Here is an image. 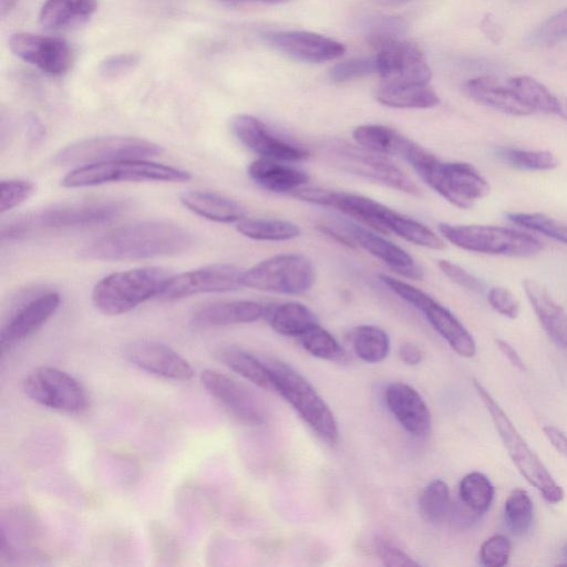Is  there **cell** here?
<instances>
[{"mask_svg":"<svg viewBox=\"0 0 567 567\" xmlns=\"http://www.w3.org/2000/svg\"><path fill=\"white\" fill-rule=\"evenodd\" d=\"M352 137L358 145L368 151L400 156L411 141L395 130L379 124L360 125L353 130Z\"/></svg>","mask_w":567,"mask_h":567,"instance_id":"e575fe53","label":"cell"},{"mask_svg":"<svg viewBox=\"0 0 567 567\" xmlns=\"http://www.w3.org/2000/svg\"><path fill=\"white\" fill-rule=\"evenodd\" d=\"M458 496L464 506L481 516L492 505L494 486L486 475L480 472H471L461 480Z\"/></svg>","mask_w":567,"mask_h":567,"instance_id":"74e56055","label":"cell"},{"mask_svg":"<svg viewBox=\"0 0 567 567\" xmlns=\"http://www.w3.org/2000/svg\"><path fill=\"white\" fill-rule=\"evenodd\" d=\"M498 156L511 166L523 171H550L558 165L557 157L549 151L503 148Z\"/></svg>","mask_w":567,"mask_h":567,"instance_id":"b9f144b4","label":"cell"},{"mask_svg":"<svg viewBox=\"0 0 567 567\" xmlns=\"http://www.w3.org/2000/svg\"><path fill=\"white\" fill-rule=\"evenodd\" d=\"M299 341L302 348L316 358L329 361H341L344 358V352L337 339L319 323L301 334Z\"/></svg>","mask_w":567,"mask_h":567,"instance_id":"60d3db41","label":"cell"},{"mask_svg":"<svg viewBox=\"0 0 567 567\" xmlns=\"http://www.w3.org/2000/svg\"><path fill=\"white\" fill-rule=\"evenodd\" d=\"M230 126L237 140L260 157L293 163L309 156L306 148L279 137L252 115L238 114L233 117Z\"/></svg>","mask_w":567,"mask_h":567,"instance_id":"ffe728a7","label":"cell"},{"mask_svg":"<svg viewBox=\"0 0 567 567\" xmlns=\"http://www.w3.org/2000/svg\"><path fill=\"white\" fill-rule=\"evenodd\" d=\"M22 388L33 402L51 410L81 413L89 405L83 385L68 372L53 367H39L24 378Z\"/></svg>","mask_w":567,"mask_h":567,"instance_id":"4fadbf2b","label":"cell"},{"mask_svg":"<svg viewBox=\"0 0 567 567\" xmlns=\"http://www.w3.org/2000/svg\"><path fill=\"white\" fill-rule=\"evenodd\" d=\"M236 228L243 236L261 241H286L301 233L295 223L280 218H244Z\"/></svg>","mask_w":567,"mask_h":567,"instance_id":"d590c367","label":"cell"},{"mask_svg":"<svg viewBox=\"0 0 567 567\" xmlns=\"http://www.w3.org/2000/svg\"><path fill=\"white\" fill-rule=\"evenodd\" d=\"M507 84L530 114H555L567 118L566 104L561 103L556 95L537 80L520 75L509 79Z\"/></svg>","mask_w":567,"mask_h":567,"instance_id":"1f68e13d","label":"cell"},{"mask_svg":"<svg viewBox=\"0 0 567 567\" xmlns=\"http://www.w3.org/2000/svg\"><path fill=\"white\" fill-rule=\"evenodd\" d=\"M9 47L18 58L53 76L65 74L73 63L70 45L59 38L17 32L10 37Z\"/></svg>","mask_w":567,"mask_h":567,"instance_id":"d6986e66","label":"cell"},{"mask_svg":"<svg viewBox=\"0 0 567 567\" xmlns=\"http://www.w3.org/2000/svg\"><path fill=\"white\" fill-rule=\"evenodd\" d=\"M187 171L142 158L118 159L78 166L61 181L68 188H79L117 182H171L190 179Z\"/></svg>","mask_w":567,"mask_h":567,"instance_id":"ba28073f","label":"cell"},{"mask_svg":"<svg viewBox=\"0 0 567 567\" xmlns=\"http://www.w3.org/2000/svg\"><path fill=\"white\" fill-rule=\"evenodd\" d=\"M128 208L124 199L103 198L55 204L20 215L2 227V238L20 240L43 234L87 228L116 219Z\"/></svg>","mask_w":567,"mask_h":567,"instance_id":"3957f363","label":"cell"},{"mask_svg":"<svg viewBox=\"0 0 567 567\" xmlns=\"http://www.w3.org/2000/svg\"><path fill=\"white\" fill-rule=\"evenodd\" d=\"M192 234L164 220H145L113 229L86 245L82 254L97 260H135L171 256L190 248Z\"/></svg>","mask_w":567,"mask_h":567,"instance_id":"7a4b0ae2","label":"cell"},{"mask_svg":"<svg viewBox=\"0 0 567 567\" xmlns=\"http://www.w3.org/2000/svg\"><path fill=\"white\" fill-rule=\"evenodd\" d=\"M543 432L553 447L560 455L567 458V435L561 430L553 425L544 426Z\"/></svg>","mask_w":567,"mask_h":567,"instance_id":"db71d44e","label":"cell"},{"mask_svg":"<svg viewBox=\"0 0 567 567\" xmlns=\"http://www.w3.org/2000/svg\"><path fill=\"white\" fill-rule=\"evenodd\" d=\"M266 317L274 331L286 337L299 338L309 328L318 323L313 312L297 301L282 302L267 309Z\"/></svg>","mask_w":567,"mask_h":567,"instance_id":"836d02e7","label":"cell"},{"mask_svg":"<svg viewBox=\"0 0 567 567\" xmlns=\"http://www.w3.org/2000/svg\"><path fill=\"white\" fill-rule=\"evenodd\" d=\"M267 309L251 300L216 301L198 307L190 321L199 328L250 323L266 317Z\"/></svg>","mask_w":567,"mask_h":567,"instance_id":"d4e9b609","label":"cell"},{"mask_svg":"<svg viewBox=\"0 0 567 567\" xmlns=\"http://www.w3.org/2000/svg\"><path fill=\"white\" fill-rule=\"evenodd\" d=\"M523 288L538 321L551 341L567 348V312L557 303L546 286L535 279H525Z\"/></svg>","mask_w":567,"mask_h":567,"instance_id":"484cf974","label":"cell"},{"mask_svg":"<svg viewBox=\"0 0 567 567\" xmlns=\"http://www.w3.org/2000/svg\"><path fill=\"white\" fill-rule=\"evenodd\" d=\"M565 556L567 557V547H566V549H565Z\"/></svg>","mask_w":567,"mask_h":567,"instance_id":"91938a15","label":"cell"},{"mask_svg":"<svg viewBox=\"0 0 567 567\" xmlns=\"http://www.w3.org/2000/svg\"><path fill=\"white\" fill-rule=\"evenodd\" d=\"M206 392L230 415L248 426H260L266 422V411L259 399L227 374L206 369L200 373Z\"/></svg>","mask_w":567,"mask_h":567,"instance_id":"2e32d148","label":"cell"},{"mask_svg":"<svg viewBox=\"0 0 567 567\" xmlns=\"http://www.w3.org/2000/svg\"><path fill=\"white\" fill-rule=\"evenodd\" d=\"M216 358L229 370L265 390L275 391V381L266 360L234 346L217 350Z\"/></svg>","mask_w":567,"mask_h":567,"instance_id":"4dcf8cb0","label":"cell"},{"mask_svg":"<svg viewBox=\"0 0 567 567\" xmlns=\"http://www.w3.org/2000/svg\"><path fill=\"white\" fill-rule=\"evenodd\" d=\"M140 61L135 53H118L104 59L100 64V73L105 78H114L132 70Z\"/></svg>","mask_w":567,"mask_h":567,"instance_id":"816d5d0a","label":"cell"},{"mask_svg":"<svg viewBox=\"0 0 567 567\" xmlns=\"http://www.w3.org/2000/svg\"><path fill=\"white\" fill-rule=\"evenodd\" d=\"M34 192L30 181L20 178L3 179L0 183V212L4 214L21 205Z\"/></svg>","mask_w":567,"mask_h":567,"instance_id":"f6af8a7d","label":"cell"},{"mask_svg":"<svg viewBox=\"0 0 567 567\" xmlns=\"http://www.w3.org/2000/svg\"><path fill=\"white\" fill-rule=\"evenodd\" d=\"M452 502L447 484L442 480L431 481L419 498L420 513L425 520L440 524L450 517Z\"/></svg>","mask_w":567,"mask_h":567,"instance_id":"f35d334b","label":"cell"},{"mask_svg":"<svg viewBox=\"0 0 567 567\" xmlns=\"http://www.w3.org/2000/svg\"><path fill=\"white\" fill-rule=\"evenodd\" d=\"M377 72L374 59L361 58L343 61L330 70V78L333 82L342 83L353 79L370 75Z\"/></svg>","mask_w":567,"mask_h":567,"instance_id":"7dc6e473","label":"cell"},{"mask_svg":"<svg viewBox=\"0 0 567 567\" xmlns=\"http://www.w3.org/2000/svg\"><path fill=\"white\" fill-rule=\"evenodd\" d=\"M250 179L271 193H293L309 181V175L288 162L260 157L248 167Z\"/></svg>","mask_w":567,"mask_h":567,"instance_id":"4316f807","label":"cell"},{"mask_svg":"<svg viewBox=\"0 0 567 567\" xmlns=\"http://www.w3.org/2000/svg\"><path fill=\"white\" fill-rule=\"evenodd\" d=\"M343 234L352 245L360 247L375 258L383 261L399 275L410 279H422L423 272L414 259L400 246L393 244L381 235L364 228L350 220H339L331 225Z\"/></svg>","mask_w":567,"mask_h":567,"instance_id":"44dd1931","label":"cell"},{"mask_svg":"<svg viewBox=\"0 0 567 567\" xmlns=\"http://www.w3.org/2000/svg\"><path fill=\"white\" fill-rule=\"evenodd\" d=\"M179 200L192 213L216 223H238L246 215L239 203L214 192L185 190Z\"/></svg>","mask_w":567,"mask_h":567,"instance_id":"f1b7e54d","label":"cell"},{"mask_svg":"<svg viewBox=\"0 0 567 567\" xmlns=\"http://www.w3.org/2000/svg\"><path fill=\"white\" fill-rule=\"evenodd\" d=\"M223 2H261V3H280L289 0H219Z\"/></svg>","mask_w":567,"mask_h":567,"instance_id":"680465c9","label":"cell"},{"mask_svg":"<svg viewBox=\"0 0 567 567\" xmlns=\"http://www.w3.org/2000/svg\"><path fill=\"white\" fill-rule=\"evenodd\" d=\"M504 517L514 535L523 536L528 533L534 520V505L526 491L515 488L511 492L504 504Z\"/></svg>","mask_w":567,"mask_h":567,"instance_id":"ab89813d","label":"cell"},{"mask_svg":"<svg viewBox=\"0 0 567 567\" xmlns=\"http://www.w3.org/2000/svg\"><path fill=\"white\" fill-rule=\"evenodd\" d=\"M470 97L480 104L509 115H529L528 109L519 101L511 86L489 76L468 80L464 85Z\"/></svg>","mask_w":567,"mask_h":567,"instance_id":"83f0119b","label":"cell"},{"mask_svg":"<svg viewBox=\"0 0 567 567\" xmlns=\"http://www.w3.org/2000/svg\"><path fill=\"white\" fill-rule=\"evenodd\" d=\"M316 280L312 262L300 254L269 257L244 271L243 286L267 292L299 295Z\"/></svg>","mask_w":567,"mask_h":567,"instance_id":"30bf717a","label":"cell"},{"mask_svg":"<svg viewBox=\"0 0 567 567\" xmlns=\"http://www.w3.org/2000/svg\"><path fill=\"white\" fill-rule=\"evenodd\" d=\"M96 0H47L39 13L40 24L51 31L87 21L96 10Z\"/></svg>","mask_w":567,"mask_h":567,"instance_id":"f546056e","label":"cell"},{"mask_svg":"<svg viewBox=\"0 0 567 567\" xmlns=\"http://www.w3.org/2000/svg\"><path fill=\"white\" fill-rule=\"evenodd\" d=\"M60 303V295L48 291L38 293L19 306L1 329V354L39 330L55 313Z\"/></svg>","mask_w":567,"mask_h":567,"instance_id":"7402d4cb","label":"cell"},{"mask_svg":"<svg viewBox=\"0 0 567 567\" xmlns=\"http://www.w3.org/2000/svg\"><path fill=\"white\" fill-rule=\"evenodd\" d=\"M565 38H567V8L544 21L530 35V40L536 43H551Z\"/></svg>","mask_w":567,"mask_h":567,"instance_id":"c3c4849f","label":"cell"},{"mask_svg":"<svg viewBox=\"0 0 567 567\" xmlns=\"http://www.w3.org/2000/svg\"><path fill=\"white\" fill-rule=\"evenodd\" d=\"M377 553L385 566L405 567L419 565L405 551L385 542L378 544Z\"/></svg>","mask_w":567,"mask_h":567,"instance_id":"f5cc1de1","label":"cell"},{"mask_svg":"<svg viewBox=\"0 0 567 567\" xmlns=\"http://www.w3.org/2000/svg\"><path fill=\"white\" fill-rule=\"evenodd\" d=\"M264 40L284 54L311 63L336 60L346 51L342 43L308 31L269 32Z\"/></svg>","mask_w":567,"mask_h":567,"instance_id":"603a6c76","label":"cell"},{"mask_svg":"<svg viewBox=\"0 0 567 567\" xmlns=\"http://www.w3.org/2000/svg\"><path fill=\"white\" fill-rule=\"evenodd\" d=\"M437 266L456 285L475 292H483L485 290L484 282L461 266L445 259L439 260Z\"/></svg>","mask_w":567,"mask_h":567,"instance_id":"681fc988","label":"cell"},{"mask_svg":"<svg viewBox=\"0 0 567 567\" xmlns=\"http://www.w3.org/2000/svg\"><path fill=\"white\" fill-rule=\"evenodd\" d=\"M473 384L519 473L542 494L546 502L550 504L561 502L564 489L554 480L540 458L528 446L501 405L477 380H473Z\"/></svg>","mask_w":567,"mask_h":567,"instance_id":"5b68a950","label":"cell"},{"mask_svg":"<svg viewBox=\"0 0 567 567\" xmlns=\"http://www.w3.org/2000/svg\"><path fill=\"white\" fill-rule=\"evenodd\" d=\"M244 270L231 264H212L172 275L157 295L161 301H174L198 293L228 292L243 287Z\"/></svg>","mask_w":567,"mask_h":567,"instance_id":"5bb4252c","label":"cell"},{"mask_svg":"<svg viewBox=\"0 0 567 567\" xmlns=\"http://www.w3.org/2000/svg\"><path fill=\"white\" fill-rule=\"evenodd\" d=\"M332 153L338 158L341 167L352 174L386 185L402 193L413 196L421 195V190L412 179L381 154L344 143L333 145Z\"/></svg>","mask_w":567,"mask_h":567,"instance_id":"9a60e30c","label":"cell"},{"mask_svg":"<svg viewBox=\"0 0 567 567\" xmlns=\"http://www.w3.org/2000/svg\"><path fill=\"white\" fill-rule=\"evenodd\" d=\"M512 554V543L504 535H494L481 546L480 560L488 567H502L508 563Z\"/></svg>","mask_w":567,"mask_h":567,"instance_id":"bcb514c9","label":"cell"},{"mask_svg":"<svg viewBox=\"0 0 567 567\" xmlns=\"http://www.w3.org/2000/svg\"><path fill=\"white\" fill-rule=\"evenodd\" d=\"M402 157L426 185L458 208H470L489 194L488 182L470 163L442 162L413 141Z\"/></svg>","mask_w":567,"mask_h":567,"instance_id":"277c9868","label":"cell"},{"mask_svg":"<svg viewBox=\"0 0 567 567\" xmlns=\"http://www.w3.org/2000/svg\"><path fill=\"white\" fill-rule=\"evenodd\" d=\"M399 358L408 365H416L422 361V351L412 342H403L399 347Z\"/></svg>","mask_w":567,"mask_h":567,"instance_id":"11a10c76","label":"cell"},{"mask_svg":"<svg viewBox=\"0 0 567 567\" xmlns=\"http://www.w3.org/2000/svg\"><path fill=\"white\" fill-rule=\"evenodd\" d=\"M171 276L161 267H142L113 272L94 286L92 302L106 316L126 313L146 300L156 298Z\"/></svg>","mask_w":567,"mask_h":567,"instance_id":"8992f818","label":"cell"},{"mask_svg":"<svg viewBox=\"0 0 567 567\" xmlns=\"http://www.w3.org/2000/svg\"><path fill=\"white\" fill-rule=\"evenodd\" d=\"M349 339L354 353L367 363L383 361L390 351L388 333L377 326H358L350 332Z\"/></svg>","mask_w":567,"mask_h":567,"instance_id":"8d00e7d4","label":"cell"},{"mask_svg":"<svg viewBox=\"0 0 567 567\" xmlns=\"http://www.w3.org/2000/svg\"><path fill=\"white\" fill-rule=\"evenodd\" d=\"M377 100L396 109H430L440 102L437 94L427 84L382 83Z\"/></svg>","mask_w":567,"mask_h":567,"instance_id":"d6a6232c","label":"cell"},{"mask_svg":"<svg viewBox=\"0 0 567 567\" xmlns=\"http://www.w3.org/2000/svg\"><path fill=\"white\" fill-rule=\"evenodd\" d=\"M388 409L400 425L414 436L425 435L431 427V413L421 394L411 385L394 382L386 386Z\"/></svg>","mask_w":567,"mask_h":567,"instance_id":"cb8c5ba5","label":"cell"},{"mask_svg":"<svg viewBox=\"0 0 567 567\" xmlns=\"http://www.w3.org/2000/svg\"><path fill=\"white\" fill-rule=\"evenodd\" d=\"M161 152L158 144L144 138L99 136L65 146L55 154L54 161L61 165L83 166L118 159H144Z\"/></svg>","mask_w":567,"mask_h":567,"instance_id":"7c38bea8","label":"cell"},{"mask_svg":"<svg viewBox=\"0 0 567 567\" xmlns=\"http://www.w3.org/2000/svg\"><path fill=\"white\" fill-rule=\"evenodd\" d=\"M379 278L392 292L422 312L458 355L472 358L475 354L476 344L472 334L447 308L405 281L385 274L379 275Z\"/></svg>","mask_w":567,"mask_h":567,"instance_id":"8fae6325","label":"cell"},{"mask_svg":"<svg viewBox=\"0 0 567 567\" xmlns=\"http://www.w3.org/2000/svg\"><path fill=\"white\" fill-rule=\"evenodd\" d=\"M274 381L275 391L280 394L307 425L328 444H337L339 429L329 405L311 383L290 365L266 359Z\"/></svg>","mask_w":567,"mask_h":567,"instance_id":"52a82bcc","label":"cell"},{"mask_svg":"<svg viewBox=\"0 0 567 567\" xmlns=\"http://www.w3.org/2000/svg\"><path fill=\"white\" fill-rule=\"evenodd\" d=\"M18 0H0L1 16L4 17L16 6Z\"/></svg>","mask_w":567,"mask_h":567,"instance_id":"6f0895ef","label":"cell"},{"mask_svg":"<svg viewBox=\"0 0 567 567\" xmlns=\"http://www.w3.org/2000/svg\"><path fill=\"white\" fill-rule=\"evenodd\" d=\"M377 72L383 83L427 84L431 69L423 53L412 43L401 39L389 41L377 48Z\"/></svg>","mask_w":567,"mask_h":567,"instance_id":"e0dca14e","label":"cell"},{"mask_svg":"<svg viewBox=\"0 0 567 567\" xmlns=\"http://www.w3.org/2000/svg\"><path fill=\"white\" fill-rule=\"evenodd\" d=\"M507 218L525 228L567 244V225L540 213H511Z\"/></svg>","mask_w":567,"mask_h":567,"instance_id":"ee69618b","label":"cell"},{"mask_svg":"<svg viewBox=\"0 0 567 567\" xmlns=\"http://www.w3.org/2000/svg\"><path fill=\"white\" fill-rule=\"evenodd\" d=\"M292 196L310 204L334 208L381 234L393 233L429 249L445 248L444 240L426 225L372 198L319 187H301Z\"/></svg>","mask_w":567,"mask_h":567,"instance_id":"6da1fadb","label":"cell"},{"mask_svg":"<svg viewBox=\"0 0 567 567\" xmlns=\"http://www.w3.org/2000/svg\"><path fill=\"white\" fill-rule=\"evenodd\" d=\"M123 355L137 369L162 379L188 381L194 377V369L185 358L155 340H132L124 346Z\"/></svg>","mask_w":567,"mask_h":567,"instance_id":"ac0fdd59","label":"cell"},{"mask_svg":"<svg viewBox=\"0 0 567 567\" xmlns=\"http://www.w3.org/2000/svg\"><path fill=\"white\" fill-rule=\"evenodd\" d=\"M367 41L375 49L389 41L399 40L406 31L405 22L393 16L369 18L364 24Z\"/></svg>","mask_w":567,"mask_h":567,"instance_id":"7bdbcfd3","label":"cell"},{"mask_svg":"<svg viewBox=\"0 0 567 567\" xmlns=\"http://www.w3.org/2000/svg\"><path fill=\"white\" fill-rule=\"evenodd\" d=\"M487 300L491 307L504 317L516 319L519 315V302L507 288H491L487 292Z\"/></svg>","mask_w":567,"mask_h":567,"instance_id":"f907efd6","label":"cell"},{"mask_svg":"<svg viewBox=\"0 0 567 567\" xmlns=\"http://www.w3.org/2000/svg\"><path fill=\"white\" fill-rule=\"evenodd\" d=\"M439 231L456 247L474 252L529 257L543 249L542 243L533 236L499 226L442 223Z\"/></svg>","mask_w":567,"mask_h":567,"instance_id":"9c48e42d","label":"cell"},{"mask_svg":"<svg viewBox=\"0 0 567 567\" xmlns=\"http://www.w3.org/2000/svg\"><path fill=\"white\" fill-rule=\"evenodd\" d=\"M496 344L499 349V351L506 357V359L509 361L512 365H514L516 369L520 371H525V364L517 353V351L505 340L497 339Z\"/></svg>","mask_w":567,"mask_h":567,"instance_id":"9f6ffc18","label":"cell"}]
</instances>
